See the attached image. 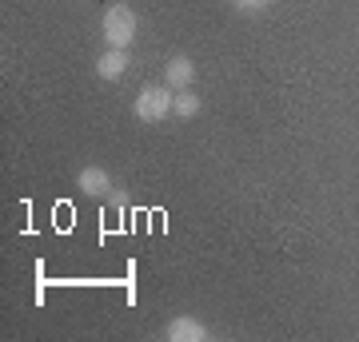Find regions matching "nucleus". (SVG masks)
<instances>
[{"label": "nucleus", "instance_id": "1", "mask_svg": "<svg viewBox=\"0 0 359 342\" xmlns=\"http://www.w3.org/2000/svg\"><path fill=\"white\" fill-rule=\"evenodd\" d=\"M136 28H140V16H136L132 4H112L100 20V32H104V44L108 48H132Z\"/></svg>", "mask_w": 359, "mask_h": 342}, {"label": "nucleus", "instance_id": "2", "mask_svg": "<svg viewBox=\"0 0 359 342\" xmlns=\"http://www.w3.org/2000/svg\"><path fill=\"white\" fill-rule=\"evenodd\" d=\"M172 100H176V92L168 84H148V88H140V96L132 104V115L140 124H160V120L172 115Z\"/></svg>", "mask_w": 359, "mask_h": 342}, {"label": "nucleus", "instance_id": "3", "mask_svg": "<svg viewBox=\"0 0 359 342\" xmlns=\"http://www.w3.org/2000/svg\"><path fill=\"white\" fill-rule=\"evenodd\" d=\"M164 339L168 342H204L208 339V327L196 315H176L172 322H168Z\"/></svg>", "mask_w": 359, "mask_h": 342}, {"label": "nucleus", "instance_id": "4", "mask_svg": "<svg viewBox=\"0 0 359 342\" xmlns=\"http://www.w3.org/2000/svg\"><path fill=\"white\" fill-rule=\"evenodd\" d=\"M192 80H196V64L188 60V56H172L164 68V84L172 92H184V88H192Z\"/></svg>", "mask_w": 359, "mask_h": 342}, {"label": "nucleus", "instance_id": "5", "mask_svg": "<svg viewBox=\"0 0 359 342\" xmlns=\"http://www.w3.org/2000/svg\"><path fill=\"white\" fill-rule=\"evenodd\" d=\"M128 48H108L100 56V60H96V76L100 80H120L124 76V72H128Z\"/></svg>", "mask_w": 359, "mask_h": 342}, {"label": "nucleus", "instance_id": "6", "mask_svg": "<svg viewBox=\"0 0 359 342\" xmlns=\"http://www.w3.org/2000/svg\"><path fill=\"white\" fill-rule=\"evenodd\" d=\"M76 187L84 191V195H92V199H100V195H108L112 191V176L104 171V167H84L76 179Z\"/></svg>", "mask_w": 359, "mask_h": 342}, {"label": "nucleus", "instance_id": "7", "mask_svg": "<svg viewBox=\"0 0 359 342\" xmlns=\"http://www.w3.org/2000/svg\"><path fill=\"white\" fill-rule=\"evenodd\" d=\"M200 112V96L196 92H176V100H172V115H180V120H192V115Z\"/></svg>", "mask_w": 359, "mask_h": 342}, {"label": "nucleus", "instance_id": "8", "mask_svg": "<svg viewBox=\"0 0 359 342\" xmlns=\"http://www.w3.org/2000/svg\"><path fill=\"white\" fill-rule=\"evenodd\" d=\"M231 4H236L240 13H264V8H268L271 0H231Z\"/></svg>", "mask_w": 359, "mask_h": 342}]
</instances>
